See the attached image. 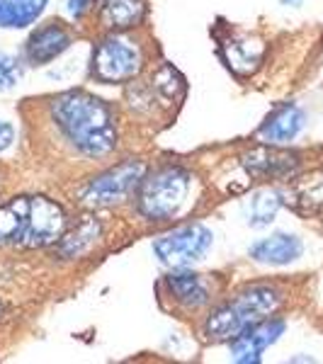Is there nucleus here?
Masks as SVG:
<instances>
[{
    "mask_svg": "<svg viewBox=\"0 0 323 364\" xmlns=\"http://www.w3.org/2000/svg\"><path fill=\"white\" fill-rule=\"evenodd\" d=\"M51 117L75 151L83 156H107L117 146L115 114L100 97L83 90H68L51 100Z\"/></svg>",
    "mask_w": 323,
    "mask_h": 364,
    "instance_id": "f257e3e1",
    "label": "nucleus"
},
{
    "mask_svg": "<svg viewBox=\"0 0 323 364\" xmlns=\"http://www.w3.org/2000/svg\"><path fill=\"white\" fill-rule=\"evenodd\" d=\"M66 214L46 197H15L0 207V245L44 248L61 238Z\"/></svg>",
    "mask_w": 323,
    "mask_h": 364,
    "instance_id": "f03ea898",
    "label": "nucleus"
},
{
    "mask_svg": "<svg viewBox=\"0 0 323 364\" xmlns=\"http://www.w3.org/2000/svg\"><path fill=\"white\" fill-rule=\"evenodd\" d=\"M282 301V294L270 284H253L245 287L233 301L216 309L207 318L204 336L211 343H231L233 338L240 336L245 328L253 323L265 321L270 314H275Z\"/></svg>",
    "mask_w": 323,
    "mask_h": 364,
    "instance_id": "7ed1b4c3",
    "label": "nucleus"
},
{
    "mask_svg": "<svg viewBox=\"0 0 323 364\" xmlns=\"http://www.w3.org/2000/svg\"><path fill=\"white\" fill-rule=\"evenodd\" d=\"M187 192H190V175L178 166H166L144 175L137 195L141 216L149 221L173 219L183 209Z\"/></svg>",
    "mask_w": 323,
    "mask_h": 364,
    "instance_id": "20e7f679",
    "label": "nucleus"
},
{
    "mask_svg": "<svg viewBox=\"0 0 323 364\" xmlns=\"http://www.w3.org/2000/svg\"><path fill=\"white\" fill-rule=\"evenodd\" d=\"M141 51L125 37L102 39L92 51V75L100 83H127L141 70Z\"/></svg>",
    "mask_w": 323,
    "mask_h": 364,
    "instance_id": "39448f33",
    "label": "nucleus"
},
{
    "mask_svg": "<svg viewBox=\"0 0 323 364\" xmlns=\"http://www.w3.org/2000/svg\"><path fill=\"white\" fill-rule=\"evenodd\" d=\"M144 175L146 166L141 161H125L88 182L85 190L80 192V199L90 207H110V204L127 199L134 190H139Z\"/></svg>",
    "mask_w": 323,
    "mask_h": 364,
    "instance_id": "423d86ee",
    "label": "nucleus"
},
{
    "mask_svg": "<svg viewBox=\"0 0 323 364\" xmlns=\"http://www.w3.org/2000/svg\"><path fill=\"white\" fill-rule=\"evenodd\" d=\"M211 245V231L202 224H192L175 228V231L166 233L154 243L156 255L161 257V262H166L170 267H187L192 262L202 260L204 252Z\"/></svg>",
    "mask_w": 323,
    "mask_h": 364,
    "instance_id": "0eeeda50",
    "label": "nucleus"
},
{
    "mask_svg": "<svg viewBox=\"0 0 323 364\" xmlns=\"http://www.w3.org/2000/svg\"><path fill=\"white\" fill-rule=\"evenodd\" d=\"M285 333V321L277 318H265L260 323H253L250 328H245L240 336L231 340V355L236 362L243 364H255L260 362V355L270 345Z\"/></svg>",
    "mask_w": 323,
    "mask_h": 364,
    "instance_id": "6e6552de",
    "label": "nucleus"
},
{
    "mask_svg": "<svg viewBox=\"0 0 323 364\" xmlns=\"http://www.w3.org/2000/svg\"><path fill=\"white\" fill-rule=\"evenodd\" d=\"M299 166V158L292 151L272 149V146H260L250 154L243 156V168L248 170L250 178L260 180H280L290 178Z\"/></svg>",
    "mask_w": 323,
    "mask_h": 364,
    "instance_id": "1a4fd4ad",
    "label": "nucleus"
},
{
    "mask_svg": "<svg viewBox=\"0 0 323 364\" xmlns=\"http://www.w3.org/2000/svg\"><path fill=\"white\" fill-rule=\"evenodd\" d=\"M70 46L68 29L58 22H46L39 29H34L32 37L25 44V56L32 66H44V63L54 61Z\"/></svg>",
    "mask_w": 323,
    "mask_h": 364,
    "instance_id": "9d476101",
    "label": "nucleus"
},
{
    "mask_svg": "<svg viewBox=\"0 0 323 364\" xmlns=\"http://www.w3.org/2000/svg\"><path fill=\"white\" fill-rule=\"evenodd\" d=\"M221 58L226 61V66L236 75H250L260 66L263 61V42L250 34H228L226 39H221Z\"/></svg>",
    "mask_w": 323,
    "mask_h": 364,
    "instance_id": "9b49d317",
    "label": "nucleus"
},
{
    "mask_svg": "<svg viewBox=\"0 0 323 364\" xmlns=\"http://www.w3.org/2000/svg\"><path fill=\"white\" fill-rule=\"evenodd\" d=\"M302 240L290 233H275L270 238H263L250 248V257L265 265H290L302 255Z\"/></svg>",
    "mask_w": 323,
    "mask_h": 364,
    "instance_id": "f8f14e48",
    "label": "nucleus"
},
{
    "mask_svg": "<svg viewBox=\"0 0 323 364\" xmlns=\"http://www.w3.org/2000/svg\"><path fill=\"white\" fill-rule=\"evenodd\" d=\"M304 129V112L297 105H282L260 127V139L268 144H287Z\"/></svg>",
    "mask_w": 323,
    "mask_h": 364,
    "instance_id": "ddd939ff",
    "label": "nucleus"
},
{
    "mask_svg": "<svg viewBox=\"0 0 323 364\" xmlns=\"http://www.w3.org/2000/svg\"><path fill=\"white\" fill-rule=\"evenodd\" d=\"M168 289L175 296V301L187 309H199L209 301V287L199 274L192 272H175L168 274Z\"/></svg>",
    "mask_w": 323,
    "mask_h": 364,
    "instance_id": "4468645a",
    "label": "nucleus"
},
{
    "mask_svg": "<svg viewBox=\"0 0 323 364\" xmlns=\"http://www.w3.org/2000/svg\"><path fill=\"white\" fill-rule=\"evenodd\" d=\"M100 15L105 27L129 29L144 17V0H100Z\"/></svg>",
    "mask_w": 323,
    "mask_h": 364,
    "instance_id": "2eb2a0df",
    "label": "nucleus"
},
{
    "mask_svg": "<svg viewBox=\"0 0 323 364\" xmlns=\"http://www.w3.org/2000/svg\"><path fill=\"white\" fill-rule=\"evenodd\" d=\"M49 0H0V27L20 29L42 15Z\"/></svg>",
    "mask_w": 323,
    "mask_h": 364,
    "instance_id": "dca6fc26",
    "label": "nucleus"
},
{
    "mask_svg": "<svg viewBox=\"0 0 323 364\" xmlns=\"http://www.w3.org/2000/svg\"><path fill=\"white\" fill-rule=\"evenodd\" d=\"M100 236V224L95 219H83L75 228H70L68 233H61L58 238V255L61 257H78L90 248Z\"/></svg>",
    "mask_w": 323,
    "mask_h": 364,
    "instance_id": "f3484780",
    "label": "nucleus"
},
{
    "mask_svg": "<svg viewBox=\"0 0 323 364\" xmlns=\"http://www.w3.org/2000/svg\"><path fill=\"white\" fill-rule=\"evenodd\" d=\"M280 204H282V199L277 192H272V190L255 192L248 202V224L258 228L268 226L270 221L275 219V214L280 211Z\"/></svg>",
    "mask_w": 323,
    "mask_h": 364,
    "instance_id": "a211bd4d",
    "label": "nucleus"
},
{
    "mask_svg": "<svg viewBox=\"0 0 323 364\" xmlns=\"http://www.w3.org/2000/svg\"><path fill=\"white\" fill-rule=\"evenodd\" d=\"M297 197H299V204H304V207H321L323 204V170L299 182Z\"/></svg>",
    "mask_w": 323,
    "mask_h": 364,
    "instance_id": "6ab92c4d",
    "label": "nucleus"
},
{
    "mask_svg": "<svg viewBox=\"0 0 323 364\" xmlns=\"http://www.w3.org/2000/svg\"><path fill=\"white\" fill-rule=\"evenodd\" d=\"M22 75V66L15 56L0 51V90H10Z\"/></svg>",
    "mask_w": 323,
    "mask_h": 364,
    "instance_id": "aec40b11",
    "label": "nucleus"
},
{
    "mask_svg": "<svg viewBox=\"0 0 323 364\" xmlns=\"http://www.w3.org/2000/svg\"><path fill=\"white\" fill-rule=\"evenodd\" d=\"M15 139V129L13 124H8L5 119H0V151H5Z\"/></svg>",
    "mask_w": 323,
    "mask_h": 364,
    "instance_id": "412c9836",
    "label": "nucleus"
},
{
    "mask_svg": "<svg viewBox=\"0 0 323 364\" xmlns=\"http://www.w3.org/2000/svg\"><path fill=\"white\" fill-rule=\"evenodd\" d=\"M92 0H68V13L73 17H83L90 10Z\"/></svg>",
    "mask_w": 323,
    "mask_h": 364,
    "instance_id": "4be33fe9",
    "label": "nucleus"
},
{
    "mask_svg": "<svg viewBox=\"0 0 323 364\" xmlns=\"http://www.w3.org/2000/svg\"><path fill=\"white\" fill-rule=\"evenodd\" d=\"M285 3H290V5H297V3H299V0H285Z\"/></svg>",
    "mask_w": 323,
    "mask_h": 364,
    "instance_id": "5701e85b",
    "label": "nucleus"
}]
</instances>
